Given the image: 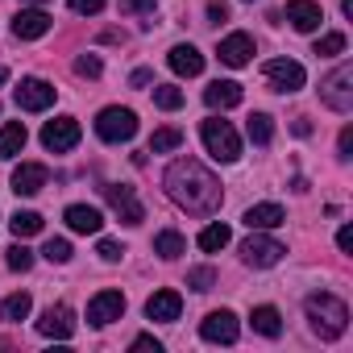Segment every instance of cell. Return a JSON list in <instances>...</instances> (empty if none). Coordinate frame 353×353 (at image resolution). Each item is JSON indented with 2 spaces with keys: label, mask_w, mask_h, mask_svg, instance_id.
Masks as SVG:
<instances>
[{
  "label": "cell",
  "mask_w": 353,
  "mask_h": 353,
  "mask_svg": "<svg viewBox=\"0 0 353 353\" xmlns=\"http://www.w3.org/2000/svg\"><path fill=\"white\" fill-rule=\"evenodd\" d=\"M162 183H166V196L179 204L183 212L192 216H212L225 200L221 192V179L196 158H179V162H170L166 174H162Z\"/></svg>",
  "instance_id": "6da1fadb"
},
{
  "label": "cell",
  "mask_w": 353,
  "mask_h": 353,
  "mask_svg": "<svg viewBox=\"0 0 353 353\" xmlns=\"http://www.w3.org/2000/svg\"><path fill=\"white\" fill-rule=\"evenodd\" d=\"M307 324H312V332L320 336V341H336L345 328H349V307H345V299H336V295H328V291H320V295H307Z\"/></svg>",
  "instance_id": "7a4b0ae2"
},
{
  "label": "cell",
  "mask_w": 353,
  "mask_h": 353,
  "mask_svg": "<svg viewBox=\"0 0 353 353\" xmlns=\"http://www.w3.org/2000/svg\"><path fill=\"white\" fill-rule=\"evenodd\" d=\"M200 137H204V145H208V154H212L216 162H237V158H241V137H237V129H233L229 121L208 117V121L200 125Z\"/></svg>",
  "instance_id": "3957f363"
},
{
  "label": "cell",
  "mask_w": 353,
  "mask_h": 353,
  "mask_svg": "<svg viewBox=\"0 0 353 353\" xmlns=\"http://www.w3.org/2000/svg\"><path fill=\"white\" fill-rule=\"evenodd\" d=\"M133 133H137V112H133V108L112 104V108H104V112L96 117V137H100V141H108V145L133 141Z\"/></svg>",
  "instance_id": "277c9868"
},
{
  "label": "cell",
  "mask_w": 353,
  "mask_h": 353,
  "mask_svg": "<svg viewBox=\"0 0 353 353\" xmlns=\"http://www.w3.org/2000/svg\"><path fill=\"white\" fill-rule=\"evenodd\" d=\"M320 100L332 108V112H349L353 108V67L341 63L324 83H320Z\"/></svg>",
  "instance_id": "5b68a950"
},
{
  "label": "cell",
  "mask_w": 353,
  "mask_h": 353,
  "mask_svg": "<svg viewBox=\"0 0 353 353\" xmlns=\"http://www.w3.org/2000/svg\"><path fill=\"white\" fill-rule=\"evenodd\" d=\"M283 254H287V250H283L274 237H262L258 229H250V237L241 241V258H245V266H254V270H270V266H279Z\"/></svg>",
  "instance_id": "8992f818"
},
{
  "label": "cell",
  "mask_w": 353,
  "mask_h": 353,
  "mask_svg": "<svg viewBox=\"0 0 353 353\" xmlns=\"http://www.w3.org/2000/svg\"><path fill=\"white\" fill-rule=\"evenodd\" d=\"M79 137H83V129H79V121H75V117H54V121H46V125H42V145H46V150H54V154L75 150V145H79Z\"/></svg>",
  "instance_id": "52a82bcc"
},
{
  "label": "cell",
  "mask_w": 353,
  "mask_h": 353,
  "mask_svg": "<svg viewBox=\"0 0 353 353\" xmlns=\"http://www.w3.org/2000/svg\"><path fill=\"white\" fill-rule=\"evenodd\" d=\"M100 196L108 200V208H112L125 225H141V221H145V208L137 204V196H133V188H129V183H104V188H100Z\"/></svg>",
  "instance_id": "ba28073f"
},
{
  "label": "cell",
  "mask_w": 353,
  "mask_h": 353,
  "mask_svg": "<svg viewBox=\"0 0 353 353\" xmlns=\"http://www.w3.org/2000/svg\"><path fill=\"white\" fill-rule=\"evenodd\" d=\"M262 75H266V83H270L274 92H299V88L307 83V71H303L295 59H270V63L262 67Z\"/></svg>",
  "instance_id": "9c48e42d"
},
{
  "label": "cell",
  "mask_w": 353,
  "mask_h": 353,
  "mask_svg": "<svg viewBox=\"0 0 353 353\" xmlns=\"http://www.w3.org/2000/svg\"><path fill=\"white\" fill-rule=\"evenodd\" d=\"M54 104V83H46V79H21L17 83V108H26V112H46Z\"/></svg>",
  "instance_id": "30bf717a"
},
{
  "label": "cell",
  "mask_w": 353,
  "mask_h": 353,
  "mask_svg": "<svg viewBox=\"0 0 353 353\" xmlns=\"http://www.w3.org/2000/svg\"><path fill=\"white\" fill-rule=\"evenodd\" d=\"M38 332L42 336H54V341H71L75 336V312L67 303H50L38 320Z\"/></svg>",
  "instance_id": "8fae6325"
},
{
  "label": "cell",
  "mask_w": 353,
  "mask_h": 353,
  "mask_svg": "<svg viewBox=\"0 0 353 353\" xmlns=\"http://www.w3.org/2000/svg\"><path fill=\"white\" fill-rule=\"evenodd\" d=\"M237 332H241V324H237V316L233 312H208L204 316V324H200V336L204 341H212V345H233L237 341Z\"/></svg>",
  "instance_id": "7c38bea8"
},
{
  "label": "cell",
  "mask_w": 353,
  "mask_h": 353,
  "mask_svg": "<svg viewBox=\"0 0 353 353\" xmlns=\"http://www.w3.org/2000/svg\"><path fill=\"white\" fill-rule=\"evenodd\" d=\"M121 316H125V295H121V291H100V295H92L88 320H92L96 328H104V324H112V320H121Z\"/></svg>",
  "instance_id": "4fadbf2b"
},
{
  "label": "cell",
  "mask_w": 353,
  "mask_h": 353,
  "mask_svg": "<svg viewBox=\"0 0 353 353\" xmlns=\"http://www.w3.org/2000/svg\"><path fill=\"white\" fill-rule=\"evenodd\" d=\"M50 26H54L50 13H42L38 5H34V9H21V13L13 17V34H17L21 42H38V38H46Z\"/></svg>",
  "instance_id": "5bb4252c"
},
{
  "label": "cell",
  "mask_w": 353,
  "mask_h": 353,
  "mask_svg": "<svg viewBox=\"0 0 353 353\" xmlns=\"http://www.w3.org/2000/svg\"><path fill=\"white\" fill-rule=\"evenodd\" d=\"M179 312H183V295L179 291H154L150 299H145V316L150 320H162V324H174L179 320Z\"/></svg>",
  "instance_id": "9a60e30c"
},
{
  "label": "cell",
  "mask_w": 353,
  "mask_h": 353,
  "mask_svg": "<svg viewBox=\"0 0 353 353\" xmlns=\"http://www.w3.org/2000/svg\"><path fill=\"white\" fill-rule=\"evenodd\" d=\"M46 183H50V170H46L42 162H21V166L13 170V192H17V196H38Z\"/></svg>",
  "instance_id": "2e32d148"
},
{
  "label": "cell",
  "mask_w": 353,
  "mask_h": 353,
  "mask_svg": "<svg viewBox=\"0 0 353 353\" xmlns=\"http://www.w3.org/2000/svg\"><path fill=\"white\" fill-rule=\"evenodd\" d=\"M287 21H291V30L312 34V30H320L324 9L316 5V0H287Z\"/></svg>",
  "instance_id": "e0dca14e"
},
{
  "label": "cell",
  "mask_w": 353,
  "mask_h": 353,
  "mask_svg": "<svg viewBox=\"0 0 353 353\" xmlns=\"http://www.w3.org/2000/svg\"><path fill=\"white\" fill-rule=\"evenodd\" d=\"M216 59H221L225 67H250V59H254V38H250V34H229V38L221 42V50H216Z\"/></svg>",
  "instance_id": "ac0fdd59"
},
{
  "label": "cell",
  "mask_w": 353,
  "mask_h": 353,
  "mask_svg": "<svg viewBox=\"0 0 353 353\" xmlns=\"http://www.w3.org/2000/svg\"><path fill=\"white\" fill-rule=\"evenodd\" d=\"M166 63H170V71L174 75H183V79H196L200 71H204V54L196 50V46H170V54H166Z\"/></svg>",
  "instance_id": "d6986e66"
},
{
  "label": "cell",
  "mask_w": 353,
  "mask_h": 353,
  "mask_svg": "<svg viewBox=\"0 0 353 353\" xmlns=\"http://www.w3.org/2000/svg\"><path fill=\"white\" fill-rule=\"evenodd\" d=\"M241 96H245V92H241V83H233V79H216V83L204 88V104H208V108H221V112H225V108H237Z\"/></svg>",
  "instance_id": "ffe728a7"
},
{
  "label": "cell",
  "mask_w": 353,
  "mask_h": 353,
  "mask_svg": "<svg viewBox=\"0 0 353 353\" xmlns=\"http://www.w3.org/2000/svg\"><path fill=\"white\" fill-rule=\"evenodd\" d=\"M63 221L71 225V233H100V229H104V216H100V208H92V204H71V208L63 212Z\"/></svg>",
  "instance_id": "44dd1931"
},
{
  "label": "cell",
  "mask_w": 353,
  "mask_h": 353,
  "mask_svg": "<svg viewBox=\"0 0 353 353\" xmlns=\"http://www.w3.org/2000/svg\"><path fill=\"white\" fill-rule=\"evenodd\" d=\"M287 221V212L279 208V204H254L250 212H245V229H258V233H266V229H279Z\"/></svg>",
  "instance_id": "7402d4cb"
},
{
  "label": "cell",
  "mask_w": 353,
  "mask_h": 353,
  "mask_svg": "<svg viewBox=\"0 0 353 353\" xmlns=\"http://www.w3.org/2000/svg\"><path fill=\"white\" fill-rule=\"evenodd\" d=\"M26 141H30L26 125H21V121H9L5 129H0V158H17V154L26 150Z\"/></svg>",
  "instance_id": "603a6c76"
},
{
  "label": "cell",
  "mask_w": 353,
  "mask_h": 353,
  "mask_svg": "<svg viewBox=\"0 0 353 353\" xmlns=\"http://www.w3.org/2000/svg\"><path fill=\"white\" fill-rule=\"evenodd\" d=\"M30 312H34V299H30V291H17V295H9L5 303H0V320H5V324H21Z\"/></svg>",
  "instance_id": "cb8c5ba5"
},
{
  "label": "cell",
  "mask_w": 353,
  "mask_h": 353,
  "mask_svg": "<svg viewBox=\"0 0 353 353\" xmlns=\"http://www.w3.org/2000/svg\"><path fill=\"white\" fill-rule=\"evenodd\" d=\"M250 324H254V332H262V336H279V332H283V316H279V307H270V303L254 307Z\"/></svg>",
  "instance_id": "d4e9b609"
},
{
  "label": "cell",
  "mask_w": 353,
  "mask_h": 353,
  "mask_svg": "<svg viewBox=\"0 0 353 353\" xmlns=\"http://www.w3.org/2000/svg\"><path fill=\"white\" fill-rule=\"evenodd\" d=\"M179 145H183V129L179 125H162L150 137V154H170V150H179Z\"/></svg>",
  "instance_id": "484cf974"
},
{
  "label": "cell",
  "mask_w": 353,
  "mask_h": 353,
  "mask_svg": "<svg viewBox=\"0 0 353 353\" xmlns=\"http://www.w3.org/2000/svg\"><path fill=\"white\" fill-rule=\"evenodd\" d=\"M196 241H200V250H204V254H216V250H225V245L233 241V229L216 221V225H208V229H200V237H196Z\"/></svg>",
  "instance_id": "4316f807"
},
{
  "label": "cell",
  "mask_w": 353,
  "mask_h": 353,
  "mask_svg": "<svg viewBox=\"0 0 353 353\" xmlns=\"http://www.w3.org/2000/svg\"><path fill=\"white\" fill-rule=\"evenodd\" d=\"M154 254H158V258H179V254H188V241H183V233L162 229V233L154 237Z\"/></svg>",
  "instance_id": "83f0119b"
},
{
  "label": "cell",
  "mask_w": 353,
  "mask_h": 353,
  "mask_svg": "<svg viewBox=\"0 0 353 353\" xmlns=\"http://www.w3.org/2000/svg\"><path fill=\"white\" fill-rule=\"evenodd\" d=\"M245 133H250L254 145H270V137H274V121H270L266 112H254L250 125H245Z\"/></svg>",
  "instance_id": "f1b7e54d"
},
{
  "label": "cell",
  "mask_w": 353,
  "mask_h": 353,
  "mask_svg": "<svg viewBox=\"0 0 353 353\" xmlns=\"http://www.w3.org/2000/svg\"><path fill=\"white\" fill-rule=\"evenodd\" d=\"M9 229H13L17 241H21V237H38V233H42V216H38V212H13Z\"/></svg>",
  "instance_id": "f546056e"
},
{
  "label": "cell",
  "mask_w": 353,
  "mask_h": 353,
  "mask_svg": "<svg viewBox=\"0 0 353 353\" xmlns=\"http://www.w3.org/2000/svg\"><path fill=\"white\" fill-rule=\"evenodd\" d=\"M154 104L174 112V108H183V92L179 88H170V83H154Z\"/></svg>",
  "instance_id": "4dcf8cb0"
},
{
  "label": "cell",
  "mask_w": 353,
  "mask_h": 353,
  "mask_svg": "<svg viewBox=\"0 0 353 353\" xmlns=\"http://www.w3.org/2000/svg\"><path fill=\"white\" fill-rule=\"evenodd\" d=\"M42 258H46V262H59V266L71 262V241H67V237H50L46 250H42Z\"/></svg>",
  "instance_id": "1f68e13d"
},
{
  "label": "cell",
  "mask_w": 353,
  "mask_h": 353,
  "mask_svg": "<svg viewBox=\"0 0 353 353\" xmlns=\"http://www.w3.org/2000/svg\"><path fill=\"white\" fill-rule=\"evenodd\" d=\"M5 262H9V270H17V274H26V270L34 266V254H30L26 245H9V250H5Z\"/></svg>",
  "instance_id": "d6a6232c"
},
{
  "label": "cell",
  "mask_w": 353,
  "mask_h": 353,
  "mask_svg": "<svg viewBox=\"0 0 353 353\" xmlns=\"http://www.w3.org/2000/svg\"><path fill=\"white\" fill-rule=\"evenodd\" d=\"M212 283H216V270H212V266L188 270V287H192V291H212Z\"/></svg>",
  "instance_id": "836d02e7"
},
{
  "label": "cell",
  "mask_w": 353,
  "mask_h": 353,
  "mask_svg": "<svg viewBox=\"0 0 353 353\" xmlns=\"http://www.w3.org/2000/svg\"><path fill=\"white\" fill-rule=\"evenodd\" d=\"M341 50H345V34H324V38L316 42V50H312V54L332 59V54H341Z\"/></svg>",
  "instance_id": "e575fe53"
},
{
  "label": "cell",
  "mask_w": 353,
  "mask_h": 353,
  "mask_svg": "<svg viewBox=\"0 0 353 353\" xmlns=\"http://www.w3.org/2000/svg\"><path fill=\"white\" fill-rule=\"evenodd\" d=\"M158 0H121V13L125 17H154Z\"/></svg>",
  "instance_id": "d590c367"
},
{
  "label": "cell",
  "mask_w": 353,
  "mask_h": 353,
  "mask_svg": "<svg viewBox=\"0 0 353 353\" xmlns=\"http://www.w3.org/2000/svg\"><path fill=\"white\" fill-rule=\"evenodd\" d=\"M96 254H100L104 262H121V258H125V245H121V241H112V237H100Z\"/></svg>",
  "instance_id": "8d00e7d4"
},
{
  "label": "cell",
  "mask_w": 353,
  "mask_h": 353,
  "mask_svg": "<svg viewBox=\"0 0 353 353\" xmlns=\"http://www.w3.org/2000/svg\"><path fill=\"white\" fill-rule=\"evenodd\" d=\"M75 71H79L83 79H100V71H104V67H100V59H96V54H83V59L75 63Z\"/></svg>",
  "instance_id": "74e56055"
},
{
  "label": "cell",
  "mask_w": 353,
  "mask_h": 353,
  "mask_svg": "<svg viewBox=\"0 0 353 353\" xmlns=\"http://www.w3.org/2000/svg\"><path fill=\"white\" fill-rule=\"evenodd\" d=\"M71 5V13H79V17H92V13H100L108 0H67Z\"/></svg>",
  "instance_id": "f35d334b"
},
{
  "label": "cell",
  "mask_w": 353,
  "mask_h": 353,
  "mask_svg": "<svg viewBox=\"0 0 353 353\" xmlns=\"http://www.w3.org/2000/svg\"><path fill=\"white\" fill-rule=\"evenodd\" d=\"M336 158H341V162H349V158H353V129H349V125H345V129H341V137H336Z\"/></svg>",
  "instance_id": "ab89813d"
},
{
  "label": "cell",
  "mask_w": 353,
  "mask_h": 353,
  "mask_svg": "<svg viewBox=\"0 0 353 353\" xmlns=\"http://www.w3.org/2000/svg\"><path fill=\"white\" fill-rule=\"evenodd\" d=\"M208 21H229V5H225V0H208Z\"/></svg>",
  "instance_id": "60d3db41"
},
{
  "label": "cell",
  "mask_w": 353,
  "mask_h": 353,
  "mask_svg": "<svg viewBox=\"0 0 353 353\" xmlns=\"http://www.w3.org/2000/svg\"><path fill=\"white\" fill-rule=\"evenodd\" d=\"M150 79H154V71H150V67H137V71L129 75V83H133V88H145Z\"/></svg>",
  "instance_id": "b9f144b4"
},
{
  "label": "cell",
  "mask_w": 353,
  "mask_h": 353,
  "mask_svg": "<svg viewBox=\"0 0 353 353\" xmlns=\"http://www.w3.org/2000/svg\"><path fill=\"white\" fill-rule=\"evenodd\" d=\"M336 245H341V254H349V250H353V229H349V225L336 233Z\"/></svg>",
  "instance_id": "7bdbcfd3"
},
{
  "label": "cell",
  "mask_w": 353,
  "mask_h": 353,
  "mask_svg": "<svg viewBox=\"0 0 353 353\" xmlns=\"http://www.w3.org/2000/svg\"><path fill=\"white\" fill-rule=\"evenodd\" d=\"M133 349H154V353H158V349H162V345H158V341H154V336H133Z\"/></svg>",
  "instance_id": "ee69618b"
},
{
  "label": "cell",
  "mask_w": 353,
  "mask_h": 353,
  "mask_svg": "<svg viewBox=\"0 0 353 353\" xmlns=\"http://www.w3.org/2000/svg\"><path fill=\"white\" fill-rule=\"evenodd\" d=\"M291 129H295V133H299V137H307V133H312V125H307V121H303V117H299V121H295V125H291Z\"/></svg>",
  "instance_id": "f6af8a7d"
},
{
  "label": "cell",
  "mask_w": 353,
  "mask_h": 353,
  "mask_svg": "<svg viewBox=\"0 0 353 353\" xmlns=\"http://www.w3.org/2000/svg\"><path fill=\"white\" fill-rule=\"evenodd\" d=\"M341 13H345V17H353V0H341Z\"/></svg>",
  "instance_id": "bcb514c9"
},
{
  "label": "cell",
  "mask_w": 353,
  "mask_h": 353,
  "mask_svg": "<svg viewBox=\"0 0 353 353\" xmlns=\"http://www.w3.org/2000/svg\"><path fill=\"white\" fill-rule=\"evenodd\" d=\"M0 83H9V67H0Z\"/></svg>",
  "instance_id": "7dc6e473"
},
{
  "label": "cell",
  "mask_w": 353,
  "mask_h": 353,
  "mask_svg": "<svg viewBox=\"0 0 353 353\" xmlns=\"http://www.w3.org/2000/svg\"><path fill=\"white\" fill-rule=\"evenodd\" d=\"M26 5H46V0H26Z\"/></svg>",
  "instance_id": "c3c4849f"
}]
</instances>
